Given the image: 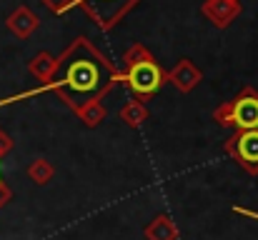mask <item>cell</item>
<instances>
[{
    "mask_svg": "<svg viewBox=\"0 0 258 240\" xmlns=\"http://www.w3.org/2000/svg\"><path fill=\"white\" fill-rule=\"evenodd\" d=\"M118 80V70L108 63V58L88 38H78L58 58L55 70L45 85L76 113L88 103L103 100V95Z\"/></svg>",
    "mask_w": 258,
    "mask_h": 240,
    "instance_id": "1",
    "label": "cell"
},
{
    "mask_svg": "<svg viewBox=\"0 0 258 240\" xmlns=\"http://www.w3.org/2000/svg\"><path fill=\"white\" fill-rule=\"evenodd\" d=\"M118 78L133 93L136 100H151L166 83V70L158 65L153 53L143 45H133L123 55V70Z\"/></svg>",
    "mask_w": 258,
    "mask_h": 240,
    "instance_id": "2",
    "label": "cell"
},
{
    "mask_svg": "<svg viewBox=\"0 0 258 240\" xmlns=\"http://www.w3.org/2000/svg\"><path fill=\"white\" fill-rule=\"evenodd\" d=\"M213 120L223 128L231 130H256L258 128V90L253 88H241V93L218 105L213 110Z\"/></svg>",
    "mask_w": 258,
    "mask_h": 240,
    "instance_id": "3",
    "label": "cell"
},
{
    "mask_svg": "<svg viewBox=\"0 0 258 240\" xmlns=\"http://www.w3.org/2000/svg\"><path fill=\"white\" fill-rule=\"evenodd\" d=\"M138 3L141 0H78V5L93 18L100 30H110L113 25H118Z\"/></svg>",
    "mask_w": 258,
    "mask_h": 240,
    "instance_id": "4",
    "label": "cell"
},
{
    "mask_svg": "<svg viewBox=\"0 0 258 240\" xmlns=\"http://www.w3.org/2000/svg\"><path fill=\"white\" fill-rule=\"evenodd\" d=\"M226 155L236 160L246 173L258 175V128L256 130H236L223 143Z\"/></svg>",
    "mask_w": 258,
    "mask_h": 240,
    "instance_id": "5",
    "label": "cell"
},
{
    "mask_svg": "<svg viewBox=\"0 0 258 240\" xmlns=\"http://www.w3.org/2000/svg\"><path fill=\"white\" fill-rule=\"evenodd\" d=\"M201 13L216 25V28H228L238 15H241V3L238 0H206L201 5Z\"/></svg>",
    "mask_w": 258,
    "mask_h": 240,
    "instance_id": "6",
    "label": "cell"
},
{
    "mask_svg": "<svg viewBox=\"0 0 258 240\" xmlns=\"http://www.w3.org/2000/svg\"><path fill=\"white\" fill-rule=\"evenodd\" d=\"M5 25H8V30H10L15 38L25 40V38H30V35H33V33L40 28V18H38V15H35L30 8L20 5V8H15V10L8 15Z\"/></svg>",
    "mask_w": 258,
    "mask_h": 240,
    "instance_id": "7",
    "label": "cell"
},
{
    "mask_svg": "<svg viewBox=\"0 0 258 240\" xmlns=\"http://www.w3.org/2000/svg\"><path fill=\"white\" fill-rule=\"evenodd\" d=\"M166 80L173 83L180 93H190L201 80H203V73L193 65V60H188V58H183V60H178L175 65H173V70L166 73Z\"/></svg>",
    "mask_w": 258,
    "mask_h": 240,
    "instance_id": "8",
    "label": "cell"
},
{
    "mask_svg": "<svg viewBox=\"0 0 258 240\" xmlns=\"http://www.w3.org/2000/svg\"><path fill=\"white\" fill-rule=\"evenodd\" d=\"M143 235H146V240H178V228L166 213H161L146 225Z\"/></svg>",
    "mask_w": 258,
    "mask_h": 240,
    "instance_id": "9",
    "label": "cell"
},
{
    "mask_svg": "<svg viewBox=\"0 0 258 240\" xmlns=\"http://www.w3.org/2000/svg\"><path fill=\"white\" fill-rule=\"evenodd\" d=\"M118 118L128 125V128H141L146 120H148V108L143 100H128L120 110H118Z\"/></svg>",
    "mask_w": 258,
    "mask_h": 240,
    "instance_id": "10",
    "label": "cell"
},
{
    "mask_svg": "<svg viewBox=\"0 0 258 240\" xmlns=\"http://www.w3.org/2000/svg\"><path fill=\"white\" fill-rule=\"evenodd\" d=\"M55 63H58V58H55V55H50V53L40 50L35 58H30L28 70H30V75H33L35 80L48 83V80H50V75H53V70H55Z\"/></svg>",
    "mask_w": 258,
    "mask_h": 240,
    "instance_id": "11",
    "label": "cell"
},
{
    "mask_svg": "<svg viewBox=\"0 0 258 240\" xmlns=\"http://www.w3.org/2000/svg\"><path fill=\"white\" fill-rule=\"evenodd\" d=\"M53 175H55V168H53L50 160H45V158H35L28 165V178L35 185H48L53 180Z\"/></svg>",
    "mask_w": 258,
    "mask_h": 240,
    "instance_id": "12",
    "label": "cell"
},
{
    "mask_svg": "<svg viewBox=\"0 0 258 240\" xmlns=\"http://www.w3.org/2000/svg\"><path fill=\"white\" fill-rule=\"evenodd\" d=\"M76 115L86 123L88 128H95V125H100V123L105 120L108 110H105L103 100H95V103H88V105H83V108H78V110H76Z\"/></svg>",
    "mask_w": 258,
    "mask_h": 240,
    "instance_id": "13",
    "label": "cell"
},
{
    "mask_svg": "<svg viewBox=\"0 0 258 240\" xmlns=\"http://www.w3.org/2000/svg\"><path fill=\"white\" fill-rule=\"evenodd\" d=\"M53 13H66L68 8H73V5H78V0H43Z\"/></svg>",
    "mask_w": 258,
    "mask_h": 240,
    "instance_id": "14",
    "label": "cell"
},
{
    "mask_svg": "<svg viewBox=\"0 0 258 240\" xmlns=\"http://www.w3.org/2000/svg\"><path fill=\"white\" fill-rule=\"evenodd\" d=\"M10 150H13V140H10V135H8V133H3V130H0V160L5 158Z\"/></svg>",
    "mask_w": 258,
    "mask_h": 240,
    "instance_id": "15",
    "label": "cell"
},
{
    "mask_svg": "<svg viewBox=\"0 0 258 240\" xmlns=\"http://www.w3.org/2000/svg\"><path fill=\"white\" fill-rule=\"evenodd\" d=\"M10 200H13V190H10V188L0 180V210H3V208H5Z\"/></svg>",
    "mask_w": 258,
    "mask_h": 240,
    "instance_id": "16",
    "label": "cell"
},
{
    "mask_svg": "<svg viewBox=\"0 0 258 240\" xmlns=\"http://www.w3.org/2000/svg\"><path fill=\"white\" fill-rule=\"evenodd\" d=\"M233 213H238V215H246V218H256V220H258V213H253V210H246V208H238V205L233 208Z\"/></svg>",
    "mask_w": 258,
    "mask_h": 240,
    "instance_id": "17",
    "label": "cell"
},
{
    "mask_svg": "<svg viewBox=\"0 0 258 240\" xmlns=\"http://www.w3.org/2000/svg\"><path fill=\"white\" fill-rule=\"evenodd\" d=\"M238 3H241V0H238Z\"/></svg>",
    "mask_w": 258,
    "mask_h": 240,
    "instance_id": "18",
    "label": "cell"
},
{
    "mask_svg": "<svg viewBox=\"0 0 258 240\" xmlns=\"http://www.w3.org/2000/svg\"><path fill=\"white\" fill-rule=\"evenodd\" d=\"M0 180H3V178H0Z\"/></svg>",
    "mask_w": 258,
    "mask_h": 240,
    "instance_id": "19",
    "label": "cell"
}]
</instances>
